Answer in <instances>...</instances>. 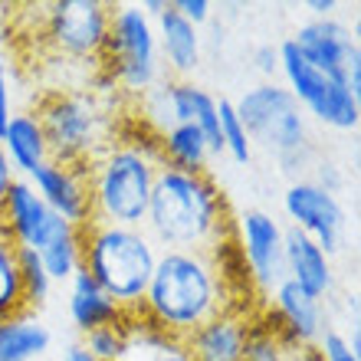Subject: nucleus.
Here are the masks:
<instances>
[{
    "label": "nucleus",
    "mask_w": 361,
    "mask_h": 361,
    "mask_svg": "<svg viewBox=\"0 0 361 361\" xmlns=\"http://www.w3.org/2000/svg\"><path fill=\"white\" fill-rule=\"evenodd\" d=\"M230 240L240 253L250 283L263 295H269L286 279L283 263V233L286 227L263 207H247L230 220Z\"/></svg>",
    "instance_id": "nucleus-12"
},
{
    "label": "nucleus",
    "mask_w": 361,
    "mask_h": 361,
    "mask_svg": "<svg viewBox=\"0 0 361 361\" xmlns=\"http://www.w3.org/2000/svg\"><path fill=\"white\" fill-rule=\"evenodd\" d=\"M158 168L161 161L154 152V142H142V138L118 135L105 152L95 154L86 164L95 224L142 227Z\"/></svg>",
    "instance_id": "nucleus-3"
},
{
    "label": "nucleus",
    "mask_w": 361,
    "mask_h": 361,
    "mask_svg": "<svg viewBox=\"0 0 361 361\" xmlns=\"http://www.w3.org/2000/svg\"><path fill=\"white\" fill-rule=\"evenodd\" d=\"M33 253L43 259L53 283L66 286L76 276V269H82V230L59 220L56 227L49 230V237L43 240V247L33 250Z\"/></svg>",
    "instance_id": "nucleus-24"
},
{
    "label": "nucleus",
    "mask_w": 361,
    "mask_h": 361,
    "mask_svg": "<svg viewBox=\"0 0 361 361\" xmlns=\"http://www.w3.org/2000/svg\"><path fill=\"white\" fill-rule=\"evenodd\" d=\"M233 105L253 148L276 154L286 164V171H295V164H305V154L312 148L309 118L279 79L253 82L250 89H243L240 99H233Z\"/></svg>",
    "instance_id": "nucleus-6"
},
{
    "label": "nucleus",
    "mask_w": 361,
    "mask_h": 361,
    "mask_svg": "<svg viewBox=\"0 0 361 361\" xmlns=\"http://www.w3.org/2000/svg\"><path fill=\"white\" fill-rule=\"evenodd\" d=\"M250 329L253 319L240 305H227L217 315H210L204 325H197L180 345L194 361H243Z\"/></svg>",
    "instance_id": "nucleus-17"
},
{
    "label": "nucleus",
    "mask_w": 361,
    "mask_h": 361,
    "mask_svg": "<svg viewBox=\"0 0 361 361\" xmlns=\"http://www.w3.org/2000/svg\"><path fill=\"white\" fill-rule=\"evenodd\" d=\"M217 132H220V145H224V154H227L233 164H250L253 161V145L247 138V128L240 122L237 105L233 99L220 95L217 99Z\"/></svg>",
    "instance_id": "nucleus-25"
},
{
    "label": "nucleus",
    "mask_w": 361,
    "mask_h": 361,
    "mask_svg": "<svg viewBox=\"0 0 361 361\" xmlns=\"http://www.w3.org/2000/svg\"><path fill=\"white\" fill-rule=\"evenodd\" d=\"M227 305H233L227 276L214 250H161L138 315L168 338L184 342Z\"/></svg>",
    "instance_id": "nucleus-1"
},
{
    "label": "nucleus",
    "mask_w": 361,
    "mask_h": 361,
    "mask_svg": "<svg viewBox=\"0 0 361 361\" xmlns=\"http://www.w3.org/2000/svg\"><path fill=\"white\" fill-rule=\"evenodd\" d=\"M23 309H27V299H23V283H20L17 250L0 237V319H10Z\"/></svg>",
    "instance_id": "nucleus-26"
},
{
    "label": "nucleus",
    "mask_w": 361,
    "mask_h": 361,
    "mask_svg": "<svg viewBox=\"0 0 361 361\" xmlns=\"http://www.w3.org/2000/svg\"><path fill=\"white\" fill-rule=\"evenodd\" d=\"M283 263H286V279H293L299 289L315 295L319 302L335 289L332 257H325V250L305 233H299L295 227H286L283 233Z\"/></svg>",
    "instance_id": "nucleus-19"
},
{
    "label": "nucleus",
    "mask_w": 361,
    "mask_h": 361,
    "mask_svg": "<svg viewBox=\"0 0 361 361\" xmlns=\"http://www.w3.org/2000/svg\"><path fill=\"white\" fill-rule=\"evenodd\" d=\"M283 214L289 227L305 233L325 250V257H338L348 237V210L338 194L319 188L312 178H295L283 190Z\"/></svg>",
    "instance_id": "nucleus-11"
},
{
    "label": "nucleus",
    "mask_w": 361,
    "mask_h": 361,
    "mask_svg": "<svg viewBox=\"0 0 361 361\" xmlns=\"http://www.w3.org/2000/svg\"><path fill=\"white\" fill-rule=\"evenodd\" d=\"M243 361H289V348H286L283 338H279L269 325L253 322L247 348H243Z\"/></svg>",
    "instance_id": "nucleus-29"
},
{
    "label": "nucleus",
    "mask_w": 361,
    "mask_h": 361,
    "mask_svg": "<svg viewBox=\"0 0 361 361\" xmlns=\"http://www.w3.org/2000/svg\"><path fill=\"white\" fill-rule=\"evenodd\" d=\"M59 217L43 204L27 178H13L0 200V237L13 250H39Z\"/></svg>",
    "instance_id": "nucleus-14"
},
{
    "label": "nucleus",
    "mask_w": 361,
    "mask_h": 361,
    "mask_svg": "<svg viewBox=\"0 0 361 361\" xmlns=\"http://www.w3.org/2000/svg\"><path fill=\"white\" fill-rule=\"evenodd\" d=\"M293 43L305 53V59L325 76L342 82L352 95L361 99V49L355 30L338 17L305 20L293 33Z\"/></svg>",
    "instance_id": "nucleus-13"
},
{
    "label": "nucleus",
    "mask_w": 361,
    "mask_h": 361,
    "mask_svg": "<svg viewBox=\"0 0 361 361\" xmlns=\"http://www.w3.org/2000/svg\"><path fill=\"white\" fill-rule=\"evenodd\" d=\"M13 168H10V161H7V154H4V148H0V200H4V194H7V188L13 184Z\"/></svg>",
    "instance_id": "nucleus-37"
},
{
    "label": "nucleus",
    "mask_w": 361,
    "mask_h": 361,
    "mask_svg": "<svg viewBox=\"0 0 361 361\" xmlns=\"http://www.w3.org/2000/svg\"><path fill=\"white\" fill-rule=\"evenodd\" d=\"M253 66H257V73L263 76V82L276 79L279 76V47H276V43H259V47L253 49Z\"/></svg>",
    "instance_id": "nucleus-33"
},
{
    "label": "nucleus",
    "mask_w": 361,
    "mask_h": 361,
    "mask_svg": "<svg viewBox=\"0 0 361 361\" xmlns=\"http://www.w3.org/2000/svg\"><path fill=\"white\" fill-rule=\"evenodd\" d=\"M154 152L158 161L168 168H180V171H194V174H207L210 164L217 154L210 152L207 135L200 132L197 125H168L154 135Z\"/></svg>",
    "instance_id": "nucleus-22"
},
{
    "label": "nucleus",
    "mask_w": 361,
    "mask_h": 361,
    "mask_svg": "<svg viewBox=\"0 0 361 361\" xmlns=\"http://www.w3.org/2000/svg\"><path fill=\"white\" fill-rule=\"evenodd\" d=\"M227 200L210 174L161 164L142 230L158 250H217L230 240Z\"/></svg>",
    "instance_id": "nucleus-2"
},
{
    "label": "nucleus",
    "mask_w": 361,
    "mask_h": 361,
    "mask_svg": "<svg viewBox=\"0 0 361 361\" xmlns=\"http://www.w3.org/2000/svg\"><path fill=\"white\" fill-rule=\"evenodd\" d=\"M66 315L79 335H89V332H95V329L118 325L128 319V315L95 286V279L86 269H76V276L66 283Z\"/></svg>",
    "instance_id": "nucleus-21"
},
{
    "label": "nucleus",
    "mask_w": 361,
    "mask_h": 361,
    "mask_svg": "<svg viewBox=\"0 0 361 361\" xmlns=\"http://www.w3.org/2000/svg\"><path fill=\"white\" fill-rule=\"evenodd\" d=\"M142 361H194L188 355V348L180 342H168V345H161L158 352H152V355H145Z\"/></svg>",
    "instance_id": "nucleus-34"
},
{
    "label": "nucleus",
    "mask_w": 361,
    "mask_h": 361,
    "mask_svg": "<svg viewBox=\"0 0 361 361\" xmlns=\"http://www.w3.org/2000/svg\"><path fill=\"white\" fill-rule=\"evenodd\" d=\"M17 267H20V283H23V299L27 309H39L49 302V295L56 289V283L49 279L43 259L33 250H17Z\"/></svg>",
    "instance_id": "nucleus-27"
},
{
    "label": "nucleus",
    "mask_w": 361,
    "mask_h": 361,
    "mask_svg": "<svg viewBox=\"0 0 361 361\" xmlns=\"http://www.w3.org/2000/svg\"><path fill=\"white\" fill-rule=\"evenodd\" d=\"M17 112V82H13V59L0 47V132L7 128L10 115Z\"/></svg>",
    "instance_id": "nucleus-31"
},
{
    "label": "nucleus",
    "mask_w": 361,
    "mask_h": 361,
    "mask_svg": "<svg viewBox=\"0 0 361 361\" xmlns=\"http://www.w3.org/2000/svg\"><path fill=\"white\" fill-rule=\"evenodd\" d=\"M0 148L7 154L10 168L17 178H33L37 168L49 161V148H47V135L39 128V118L33 109H17L10 115L7 128L0 132Z\"/></svg>",
    "instance_id": "nucleus-20"
},
{
    "label": "nucleus",
    "mask_w": 361,
    "mask_h": 361,
    "mask_svg": "<svg viewBox=\"0 0 361 361\" xmlns=\"http://www.w3.org/2000/svg\"><path fill=\"white\" fill-rule=\"evenodd\" d=\"M115 89L132 99H145L164 79L154 20L145 17L142 4H115L109 7V37L102 63Z\"/></svg>",
    "instance_id": "nucleus-7"
},
{
    "label": "nucleus",
    "mask_w": 361,
    "mask_h": 361,
    "mask_svg": "<svg viewBox=\"0 0 361 361\" xmlns=\"http://www.w3.org/2000/svg\"><path fill=\"white\" fill-rule=\"evenodd\" d=\"M33 112L47 135L53 161L86 168L95 154L118 138L112 102L92 95L89 89H49Z\"/></svg>",
    "instance_id": "nucleus-5"
},
{
    "label": "nucleus",
    "mask_w": 361,
    "mask_h": 361,
    "mask_svg": "<svg viewBox=\"0 0 361 361\" xmlns=\"http://www.w3.org/2000/svg\"><path fill=\"white\" fill-rule=\"evenodd\" d=\"M154 37H158V53H161V66L168 79H190L200 69L204 33L180 17L171 4L154 20Z\"/></svg>",
    "instance_id": "nucleus-18"
},
{
    "label": "nucleus",
    "mask_w": 361,
    "mask_h": 361,
    "mask_svg": "<svg viewBox=\"0 0 361 361\" xmlns=\"http://www.w3.org/2000/svg\"><path fill=\"white\" fill-rule=\"evenodd\" d=\"M59 361H99V358H95L86 345L76 338V342H66V345H63V355H59Z\"/></svg>",
    "instance_id": "nucleus-36"
},
{
    "label": "nucleus",
    "mask_w": 361,
    "mask_h": 361,
    "mask_svg": "<svg viewBox=\"0 0 361 361\" xmlns=\"http://www.w3.org/2000/svg\"><path fill=\"white\" fill-rule=\"evenodd\" d=\"M342 7L338 0H305V10H309V20H325L335 17V10Z\"/></svg>",
    "instance_id": "nucleus-35"
},
{
    "label": "nucleus",
    "mask_w": 361,
    "mask_h": 361,
    "mask_svg": "<svg viewBox=\"0 0 361 361\" xmlns=\"http://www.w3.org/2000/svg\"><path fill=\"white\" fill-rule=\"evenodd\" d=\"M142 102V122L152 128L154 135L168 128V125H197L200 132L207 135L210 152L224 154V145H220V132H217V95L204 89L194 79H168L164 76L152 92L138 99Z\"/></svg>",
    "instance_id": "nucleus-10"
},
{
    "label": "nucleus",
    "mask_w": 361,
    "mask_h": 361,
    "mask_svg": "<svg viewBox=\"0 0 361 361\" xmlns=\"http://www.w3.org/2000/svg\"><path fill=\"white\" fill-rule=\"evenodd\" d=\"M171 7L197 30H204L214 20V4L210 0H171Z\"/></svg>",
    "instance_id": "nucleus-32"
},
{
    "label": "nucleus",
    "mask_w": 361,
    "mask_h": 361,
    "mask_svg": "<svg viewBox=\"0 0 361 361\" xmlns=\"http://www.w3.org/2000/svg\"><path fill=\"white\" fill-rule=\"evenodd\" d=\"M279 47V82L289 89L305 118H315L322 128L332 132H358L361 125V99L352 95L342 82L325 76L322 69H315L305 53L286 37Z\"/></svg>",
    "instance_id": "nucleus-8"
},
{
    "label": "nucleus",
    "mask_w": 361,
    "mask_h": 361,
    "mask_svg": "<svg viewBox=\"0 0 361 361\" xmlns=\"http://www.w3.org/2000/svg\"><path fill=\"white\" fill-rule=\"evenodd\" d=\"M30 184L59 220L79 230L92 224V200H89V180L82 164H63L49 158L43 168L33 171Z\"/></svg>",
    "instance_id": "nucleus-15"
},
{
    "label": "nucleus",
    "mask_w": 361,
    "mask_h": 361,
    "mask_svg": "<svg viewBox=\"0 0 361 361\" xmlns=\"http://www.w3.org/2000/svg\"><path fill=\"white\" fill-rule=\"evenodd\" d=\"M53 352V329L33 309L0 319V361H43Z\"/></svg>",
    "instance_id": "nucleus-23"
},
{
    "label": "nucleus",
    "mask_w": 361,
    "mask_h": 361,
    "mask_svg": "<svg viewBox=\"0 0 361 361\" xmlns=\"http://www.w3.org/2000/svg\"><path fill=\"white\" fill-rule=\"evenodd\" d=\"M161 250L142 227H82V269L125 315H138Z\"/></svg>",
    "instance_id": "nucleus-4"
},
{
    "label": "nucleus",
    "mask_w": 361,
    "mask_h": 361,
    "mask_svg": "<svg viewBox=\"0 0 361 361\" xmlns=\"http://www.w3.org/2000/svg\"><path fill=\"white\" fill-rule=\"evenodd\" d=\"M267 299H269V309H273V319H276V325H269V329L283 338L286 348L289 352L312 348L315 338L325 329L322 302L315 295H309L305 289H299L293 279H283Z\"/></svg>",
    "instance_id": "nucleus-16"
},
{
    "label": "nucleus",
    "mask_w": 361,
    "mask_h": 361,
    "mask_svg": "<svg viewBox=\"0 0 361 361\" xmlns=\"http://www.w3.org/2000/svg\"><path fill=\"white\" fill-rule=\"evenodd\" d=\"M7 20H10V7L4 4V0H0V33L7 30Z\"/></svg>",
    "instance_id": "nucleus-38"
},
{
    "label": "nucleus",
    "mask_w": 361,
    "mask_h": 361,
    "mask_svg": "<svg viewBox=\"0 0 361 361\" xmlns=\"http://www.w3.org/2000/svg\"><path fill=\"white\" fill-rule=\"evenodd\" d=\"M109 37V4L102 0H53L43 7V43L73 63H102Z\"/></svg>",
    "instance_id": "nucleus-9"
},
{
    "label": "nucleus",
    "mask_w": 361,
    "mask_h": 361,
    "mask_svg": "<svg viewBox=\"0 0 361 361\" xmlns=\"http://www.w3.org/2000/svg\"><path fill=\"white\" fill-rule=\"evenodd\" d=\"M125 322H128V319H125ZM125 322L95 329V332L82 335L79 342L86 345L99 361H128V332H125Z\"/></svg>",
    "instance_id": "nucleus-28"
},
{
    "label": "nucleus",
    "mask_w": 361,
    "mask_h": 361,
    "mask_svg": "<svg viewBox=\"0 0 361 361\" xmlns=\"http://www.w3.org/2000/svg\"><path fill=\"white\" fill-rule=\"evenodd\" d=\"M312 361H361L358 355L348 348V342H345V332H338V329H329L325 325L322 335L315 338L312 345Z\"/></svg>",
    "instance_id": "nucleus-30"
}]
</instances>
